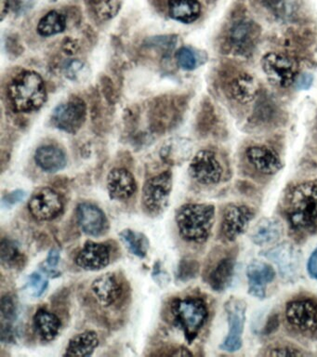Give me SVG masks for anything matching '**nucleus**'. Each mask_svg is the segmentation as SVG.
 <instances>
[{"mask_svg": "<svg viewBox=\"0 0 317 357\" xmlns=\"http://www.w3.org/2000/svg\"><path fill=\"white\" fill-rule=\"evenodd\" d=\"M48 284V278H45V276H43V275H41L40 273L35 272L29 276V289H31L32 294L34 295L35 297H40V296L45 292Z\"/></svg>", "mask_w": 317, "mask_h": 357, "instance_id": "e433bc0d", "label": "nucleus"}, {"mask_svg": "<svg viewBox=\"0 0 317 357\" xmlns=\"http://www.w3.org/2000/svg\"><path fill=\"white\" fill-rule=\"evenodd\" d=\"M153 278H155V282H157V284L167 282L166 278H168V275H165V273H164L162 269H161L160 262H158L157 264H155L154 272H153Z\"/></svg>", "mask_w": 317, "mask_h": 357, "instance_id": "c03bdc74", "label": "nucleus"}, {"mask_svg": "<svg viewBox=\"0 0 317 357\" xmlns=\"http://www.w3.org/2000/svg\"><path fill=\"white\" fill-rule=\"evenodd\" d=\"M66 77L74 81H79L88 75V68L82 61L72 60L65 66Z\"/></svg>", "mask_w": 317, "mask_h": 357, "instance_id": "f704fd0d", "label": "nucleus"}, {"mask_svg": "<svg viewBox=\"0 0 317 357\" xmlns=\"http://www.w3.org/2000/svg\"><path fill=\"white\" fill-rule=\"evenodd\" d=\"M168 7L169 16L183 24H192L201 15L199 0H169Z\"/></svg>", "mask_w": 317, "mask_h": 357, "instance_id": "393cba45", "label": "nucleus"}, {"mask_svg": "<svg viewBox=\"0 0 317 357\" xmlns=\"http://www.w3.org/2000/svg\"><path fill=\"white\" fill-rule=\"evenodd\" d=\"M247 276L249 278V293L253 297L265 298L267 284L274 281L275 272L274 268L266 262L253 261L247 268Z\"/></svg>", "mask_w": 317, "mask_h": 357, "instance_id": "aec40b11", "label": "nucleus"}, {"mask_svg": "<svg viewBox=\"0 0 317 357\" xmlns=\"http://www.w3.org/2000/svg\"><path fill=\"white\" fill-rule=\"evenodd\" d=\"M110 262V248L104 243L86 242L76 257L77 266L87 271H98Z\"/></svg>", "mask_w": 317, "mask_h": 357, "instance_id": "a211bd4d", "label": "nucleus"}, {"mask_svg": "<svg viewBox=\"0 0 317 357\" xmlns=\"http://www.w3.org/2000/svg\"><path fill=\"white\" fill-rule=\"evenodd\" d=\"M176 60L178 64L186 71H192L197 66L196 53L190 47H183L176 52Z\"/></svg>", "mask_w": 317, "mask_h": 357, "instance_id": "72a5a7b5", "label": "nucleus"}, {"mask_svg": "<svg viewBox=\"0 0 317 357\" xmlns=\"http://www.w3.org/2000/svg\"><path fill=\"white\" fill-rule=\"evenodd\" d=\"M224 308L229 324V332L219 348L228 353H235L242 346V334L246 323L247 304L240 298H231L225 303Z\"/></svg>", "mask_w": 317, "mask_h": 357, "instance_id": "9d476101", "label": "nucleus"}, {"mask_svg": "<svg viewBox=\"0 0 317 357\" xmlns=\"http://www.w3.org/2000/svg\"><path fill=\"white\" fill-rule=\"evenodd\" d=\"M265 256L277 264L281 276L286 280H295L299 275L302 256L300 250L291 243H282L271 248Z\"/></svg>", "mask_w": 317, "mask_h": 357, "instance_id": "ddd939ff", "label": "nucleus"}, {"mask_svg": "<svg viewBox=\"0 0 317 357\" xmlns=\"http://www.w3.org/2000/svg\"><path fill=\"white\" fill-rule=\"evenodd\" d=\"M119 236L126 245L130 252L139 258H144L148 252L150 243L148 238L144 234L139 231L126 229L119 234Z\"/></svg>", "mask_w": 317, "mask_h": 357, "instance_id": "c756f323", "label": "nucleus"}, {"mask_svg": "<svg viewBox=\"0 0 317 357\" xmlns=\"http://www.w3.org/2000/svg\"><path fill=\"white\" fill-rule=\"evenodd\" d=\"M0 312H1V323L13 325L17 319V305L12 295H4L0 303Z\"/></svg>", "mask_w": 317, "mask_h": 357, "instance_id": "473e14b6", "label": "nucleus"}, {"mask_svg": "<svg viewBox=\"0 0 317 357\" xmlns=\"http://www.w3.org/2000/svg\"><path fill=\"white\" fill-rule=\"evenodd\" d=\"M51 1H56V0H51Z\"/></svg>", "mask_w": 317, "mask_h": 357, "instance_id": "09e8293b", "label": "nucleus"}, {"mask_svg": "<svg viewBox=\"0 0 317 357\" xmlns=\"http://www.w3.org/2000/svg\"><path fill=\"white\" fill-rule=\"evenodd\" d=\"M296 82L297 89H303V91H307V89H310L311 85H313V75L305 73V74H302L299 78H297Z\"/></svg>", "mask_w": 317, "mask_h": 357, "instance_id": "a19ab883", "label": "nucleus"}, {"mask_svg": "<svg viewBox=\"0 0 317 357\" xmlns=\"http://www.w3.org/2000/svg\"><path fill=\"white\" fill-rule=\"evenodd\" d=\"M9 99L19 113L40 110L47 100L43 78L35 71H24L16 75L9 86Z\"/></svg>", "mask_w": 317, "mask_h": 357, "instance_id": "f03ea898", "label": "nucleus"}, {"mask_svg": "<svg viewBox=\"0 0 317 357\" xmlns=\"http://www.w3.org/2000/svg\"><path fill=\"white\" fill-rule=\"evenodd\" d=\"M91 10L101 21L113 19L121 10L119 0H88Z\"/></svg>", "mask_w": 317, "mask_h": 357, "instance_id": "7c9ffc66", "label": "nucleus"}, {"mask_svg": "<svg viewBox=\"0 0 317 357\" xmlns=\"http://www.w3.org/2000/svg\"><path fill=\"white\" fill-rule=\"evenodd\" d=\"M63 45V50H65V53H68V54L77 53V49H79V45H77V41L73 40V39H65V43Z\"/></svg>", "mask_w": 317, "mask_h": 357, "instance_id": "a18cd8bd", "label": "nucleus"}, {"mask_svg": "<svg viewBox=\"0 0 317 357\" xmlns=\"http://www.w3.org/2000/svg\"><path fill=\"white\" fill-rule=\"evenodd\" d=\"M235 261L232 257H225L216 264L208 275V284L214 291L222 292L232 284Z\"/></svg>", "mask_w": 317, "mask_h": 357, "instance_id": "b1692460", "label": "nucleus"}, {"mask_svg": "<svg viewBox=\"0 0 317 357\" xmlns=\"http://www.w3.org/2000/svg\"><path fill=\"white\" fill-rule=\"evenodd\" d=\"M268 356H303L302 351L297 350V349L292 348V347H286V346H283V347H277L272 348L270 350L269 353L267 354Z\"/></svg>", "mask_w": 317, "mask_h": 357, "instance_id": "4c0bfd02", "label": "nucleus"}, {"mask_svg": "<svg viewBox=\"0 0 317 357\" xmlns=\"http://www.w3.org/2000/svg\"><path fill=\"white\" fill-rule=\"evenodd\" d=\"M86 116L87 105L84 100L73 97L55 107L52 114V122L61 130L76 134L84 124Z\"/></svg>", "mask_w": 317, "mask_h": 357, "instance_id": "1a4fd4ad", "label": "nucleus"}, {"mask_svg": "<svg viewBox=\"0 0 317 357\" xmlns=\"http://www.w3.org/2000/svg\"><path fill=\"white\" fill-rule=\"evenodd\" d=\"M163 161L169 165H179L188 158L187 141L182 138L169 139L160 150Z\"/></svg>", "mask_w": 317, "mask_h": 357, "instance_id": "cd10ccee", "label": "nucleus"}, {"mask_svg": "<svg viewBox=\"0 0 317 357\" xmlns=\"http://www.w3.org/2000/svg\"><path fill=\"white\" fill-rule=\"evenodd\" d=\"M0 19L4 21L5 17L8 15L10 10V1L9 0H0Z\"/></svg>", "mask_w": 317, "mask_h": 357, "instance_id": "49530a36", "label": "nucleus"}, {"mask_svg": "<svg viewBox=\"0 0 317 357\" xmlns=\"http://www.w3.org/2000/svg\"><path fill=\"white\" fill-rule=\"evenodd\" d=\"M272 16L281 18L286 13V0H254Z\"/></svg>", "mask_w": 317, "mask_h": 357, "instance_id": "c9c22d12", "label": "nucleus"}, {"mask_svg": "<svg viewBox=\"0 0 317 357\" xmlns=\"http://www.w3.org/2000/svg\"><path fill=\"white\" fill-rule=\"evenodd\" d=\"M107 189L114 200H127L132 197L137 184L134 176L126 169H114L107 176Z\"/></svg>", "mask_w": 317, "mask_h": 357, "instance_id": "6ab92c4d", "label": "nucleus"}, {"mask_svg": "<svg viewBox=\"0 0 317 357\" xmlns=\"http://www.w3.org/2000/svg\"><path fill=\"white\" fill-rule=\"evenodd\" d=\"M283 233V225L279 220L274 218H264L252 229L250 238L256 245H268L277 242Z\"/></svg>", "mask_w": 317, "mask_h": 357, "instance_id": "5701e85b", "label": "nucleus"}, {"mask_svg": "<svg viewBox=\"0 0 317 357\" xmlns=\"http://www.w3.org/2000/svg\"><path fill=\"white\" fill-rule=\"evenodd\" d=\"M225 91L235 102L247 105L257 97L258 84L249 73L238 72L228 79Z\"/></svg>", "mask_w": 317, "mask_h": 357, "instance_id": "f3484780", "label": "nucleus"}, {"mask_svg": "<svg viewBox=\"0 0 317 357\" xmlns=\"http://www.w3.org/2000/svg\"><path fill=\"white\" fill-rule=\"evenodd\" d=\"M35 161L43 172L49 173L60 172L68 164L65 153L55 145H43L38 148Z\"/></svg>", "mask_w": 317, "mask_h": 357, "instance_id": "4be33fe9", "label": "nucleus"}, {"mask_svg": "<svg viewBox=\"0 0 317 357\" xmlns=\"http://www.w3.org/2000/svg\"><path fill=\"white\" fill-rule=\"evenodd\" d=\"M254 211L249 206L231 204L222 213L221 231L227 241H235L247 230L249 222L254 218Z\"/></svg>", "mask_w": 317, "mask_h": 357, "instance_id": "f8f14e48", "label": "nucleus"}, {"mask_svg": "<svg viewBox=\"0 0 317 357\" xmlns=\"http://www.w3.org/2000/svg\"><path fill=\"white\" fill-rule=\"evenodd\" d=\"M172 190V173L165 172L149 178L143 190V204L149 214L160 215L169 205Z\"/></svg>", "mask_w": 317, "mask_h": 357, "instance_id": "0eeeda50", "label": "nucleus"}, {"mask_svg": "<svg viewBox=\"0 0 317 357\" xmlns=\"http://www.w3.org/2000/svg\"><path fill=\"white\" fill-rule=\"evenodd\" d=\"M34 326L41 339L52 342L59 335L62 323L56 314L45 309H40L34 315Z\"/></svg>", "mask_w": 317, "mask_h": 357, "instance_id": "a878e982", "label": "nucleus"}, {"mask_svg": "<svg viewBox=\"0 0 317 357\" xmlns=\"http://www.w3.org/2000/svg\"><path fill=\"white\" fill-rule=\"evenodd\" d=\"M26 197V192L23 191V190H16V191H13L7 195H5L3 200H2V203H3V205H6L7 206H13L15 205V204L21 202V201L24 200Z\"/></svg>", "mask_w": 317, "mask_h": 357, "instance_id": "58836bf2", "label": "nucleus"}, {"mask_svg": "<svg viewBox=\"0 0 317 357\" xmlns=\"http://www.w3.org/2000/svg\"><path fill=\"white\" fill-rule=\"evenodd\" d=\"M215 208L207 204H186L176 214L180 236L186 241L204 243L212 229Z\"/></svg>", "mask_w": 317, "mask_h": 357, "instance_id": "7ed1b4c3", "label": "nucleus"}, {"mask_svg": "<svg viewBox=\"0 0 317 357\" xmlns=\"http://www.w3.org/2000/svg\"><path fill=\"white\" fill-rule=\"evenodd\" d=\"M60 261V252L56 248H52L49 252L48 257H47L46 262L49 268H54L57 266Z\"/></svg>", "mask_w": 317, "mask_h": 357, "instance_id": "37998d69", "label": "nucleus"}, {"mask_svg": "<svg viewBox=\"0 0 317 357\" xmlns=\"http://www.w3.org/2000/svg\"><path fill=\"white\" fill-rule=\"evenodd\" d=\"M261 68L267 79L280 89H288L296 82L299 67L291 56L282 52H268L263 56Z\"/></svg>", "mask_w": 317, "mask_h": 357, "instance_id": "39448f33", "label": "nucleus"}, {"mask_svg": "<svg viewBox=\"0 0 317 357\" xmlns=\"http://www.w3.org/2000/svg\"><path fill=\"white\" fill-rule=\"evenodd\" d=\"M77 220L83 233L91 236H101L107 231L108 220L105 212L91 203L79 204Z\"/></svg>", "mask_w": 317, "mask_h": 357, "instance_id": "dca6fc26", "label": "nucleus"}, {"mask_svg": "<svg viewBox=\"0 0 317 357\" xmlns=\"http://www.w3.org/2000/svg\"><path fill=\"white\" fill-rule=\"evenodd\" d=\"M288 325L300 333L313 334L317 331V301L310 298H295L285 308Z\"/></svg>", "mask_w": 317, "mask_h": 357, "instance_id": "6e6552de", "label": "nucleus"}, {"mask_svg": "<svg viewBox=\"0 0 317 357\" xmlns=\"http://www.w3.org/2000/svg\"><path fill=\"white\" fill-rule=\"evenodd\" d=\"M245 155L247 163L261 174L275 175L282 167L279 155L268 146L252 145L247 148Z\"/></svg>", "mask_w": 317, "mask_h": 357, "instance_id": "2eb2a0df", "label": "nucleus"}, {"mask_svg": "<svg viewBox=\"0 0 317 357\" xmlns=\"http://www.w3.org/2000/svg\"><path fill=\"white\" fill-rule=\"evenodd\" d=\"M66 17L56 10H52L40 20L38 24V33L41 36L58 35L66 29Z\"/></svg>", "mask_w": 317, "mask_h": 357, "instance_id": "c85d7f7f", "label": "nucleus"}, {"mask_svg": "<svg viewBox=\"0 0 317 357\" xmlns=\"http://www.w3.org/2000/svg\"><path fill=\"white\" fill-rule=\"evenodd\" d=\"M285 213L291 228L300 233L317 230V184H297L286 195Z\"/></svg>", "mask_w": 317, "mask_h": 357, "instance_id": "f257e3e1", "label": "nucleus"}, {"mask_svg": "<svg viewBox=\"0 0 317 357\" xmlns=\"http://www.w3.org/2000/svg\"><path fill=\"white\" fill-rule=\"evenodd\" d=\"M174 353H171V356H193V354L191 353L190 351L187 350V349L185 348H179L176 349V350H174Z\"/></svg>", "mask_w": 317, "mask_h": 357, "instance_id": "de8ad7c7", "label": "nucleus"}, {"mask_svg": "<svg viewBox=\"0 0 317 357\" xmlns=\"http://www.w3.org/2000/svg\"><path fill=\"white\" fill-rule=\"evenodd\" d=\"M99 345V337L94 331H84L69 340L65 356H90Z\"/></svg>", "mask_w": 317, "mask_h": 357, "instance_id": "bb28decb", "label": "nucleus"}, {"mask_svg": "<svg viewBox=\"0 0 317 357\" xmlns=\"http://www.w3.org/2000/svg\"><path fill=\"white\" fill-rule=\"evenodd\" d=\"M0 259L2 264L7 267L15 268L20 264L22 255L17 245L10 239H2L0 244Z\"/></svg>", "mask_w": 317, "mask_h": 357, "instance_id": "2f4dec72", "label": "nucleus"}, {"mask_svg": "<svg viewBox=\"0 0 317 357\" xmlns=\"http://www.w3.org/2000/svg\"><path fill=\"white\" fill-rule=\"evenodd\" d=\"M307 271L310 278L317 279V248L313 251L308 259Z\"/></svg>", "mask_w": 317, "mask_h": 357, "instance_id": "79ce46f5", "label": "nucleus"}, {"mask_svg": "<svg viewBox=\"0 0 317 357\" xmlns=\"http://www.w3.org/2000/svg\"><path fill=\"white\" fill-rule=\"evenodd\" d=\"M189 173L197 183L212 185L222 181L224 167L215 153L210 150H201L192 159Z\"/></svg>", "mask_w": 317, "mask_h": 357, "instance_id": "9b49d317", "label": "nucleus"}, {"mask_svg": "<svg viewBox=\"0 0 317 357\" xmlns=\"http://www.w3.org/2000/svg\"><path fill=\"white\" fill-rule=\"evenodd\" d=\"M196 268L194 267V262H182L180 265V278L183 280L193 278L196 273Z\"/></svg>", "mask_w": 317, "mask_h": 357, "instance_id": "ea45409f", "label": "nucleus"}, {"mask_svg": "<svg viewBox=\"0 0 317 357\" xmlns=\"http://www.w3.org/2000/svg\"><path fill=\"white\" fill-rule=\"evenodd\" d=\"M32 216L38 220H51L62 213L63 203L55 190L45 187L35 192L29 203Z\"/></svg>", "mask_w": 317, "mask_h": 357, "instance_id": "4468645a", "label": "nucleus"}, {"mask_svg": "<svg viewBox=\"0 0 317 357\" xmlns=\"http://www.w3.org/2000/svg\"><path fill=\"white\" fill-rule=\"evenodd\" d=\"M175 322L185 332L189 343L196 339L208 318L205 301L196 297L175 300L171 305Z\"/></svg>", "mask_w": 317, "mask_h": 357, "instance_id": "20e7f679", "label": "nucleus"}, {"mask_svg": "<svg viewBox=\"0 0 317 357\" xmlns=\"http://www.w3.org/2000/svg\"><path fill=\"white\" fill-rule=\"evenodd\" d=\"M261 33L260 25L253 20H236L227 31L228 49L235 54L249 55L257 46Z\"/></svg>", "mask_w": 317, "mask_h": 357, "instance_id": "423d86ee", "label": "nucleus"}, {"mask_svg": "<svg viewBox=\"0 0 317 357\" xmlns=\"http://www.w3.org/2000/svg\"><path fill=\"white\" fill-rule=\"evenodd\" d=\"M91 289L98 303L105 307L113 305L121 294V283L112 273L99 276L91 284Z\"/></svg>", "mask_w": 317, "mask_h": 357, "instance_id": "412c9836", "label": "nucleus"}]
</instances>
